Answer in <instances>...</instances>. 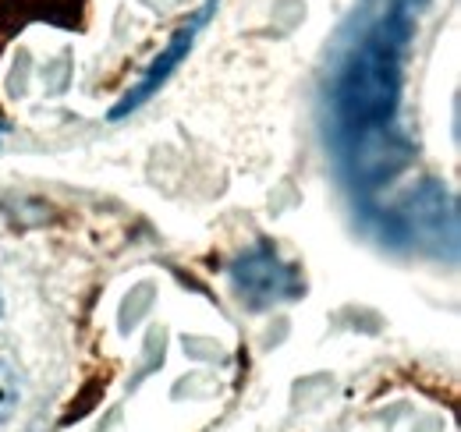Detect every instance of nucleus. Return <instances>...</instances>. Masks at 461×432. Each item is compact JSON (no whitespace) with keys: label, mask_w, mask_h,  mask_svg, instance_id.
Segmentation results:
<instances>
[{"label":"nucleus","mask_w":461,"mask_h":432,"mask_svg":"<svg viewBox=\"0 0 461 432\" xmlns=\"http://www.w3.org/2000/svg\"><path fill=\"white\" fill-rule=\"evenodd\" d=\"M429 0H384L358 40L338 57L327 86V117L345 170L366 188L398 174L408 146L398 135L404 60Z\"/></svg>","instance_id":"nucleus-1"},{"label":"nucleus","mask_w":461,"mask_h":432,"mask_svg":"<svg viewBox=\"0 0 461 432\" xmlns=\"http://www.w3.org/2000/svg\"><path fill=\"white\" fill-rule=\"evenodd\" d=\"M230 284L252 312H267L274 305H285L305 291L298 270L277 256L274 245H259L252 252H241L230 263Z\"/></svg>","instance_id":"nucleus-2"},{"label":"nucleus","mask_w":461,"mask_h":432,"mask_svg":"<svg viewBox=\"0 0 461 432\" xmlns=\"http://www.w3.org/2000/svg\"><path fill=\"white\" fill-rule=\"evenodd\" d=\"M217 7H221V0H203V4H199V7H195V11H192V14L174 29L171 43H167V47L157 54V60L142 71V78H139V82H135V86L117 100L114 107H111V113H107L111 121H124V117H131L135 110L146 107V104H149V100L167 86V78L181 68V60L192 54V47H195L199 32H203V29L210 25V18L217 14Z\"/></svg>","instance_id":"nucleus-3"},{"label":"nucleus","mask_w":461,"mask_h":432,"mask_svg":"<svg viewBox=\"0 0 461 432\" xmlns=\"http://www.w3.org/2000/svg\"><path fill=\"white\" fill-rule=\"evenodd\" d=\"M14 400H18V393H14L11 373H7V369H0V415H4V411H11V408H14Z\"/></svg>","instance_id":"nucleus-4"}]
</instances>
